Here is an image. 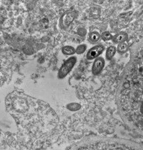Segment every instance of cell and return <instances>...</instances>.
Masks as SVG:
<instances>
[{
	"label": "cell",
	"mask_w": 143,
	"mask_h": 150,
	"mask_svg": "<svg viewBox=\"0 0 143 150\" xmlns=\"http://www.w3.org/2000/svg\"><path fill=\"white\" fill-rule=\"evenodd\" d=\"M76 62V57H71L68 59L64 63L62 64L61 68H60L58 72V76L59 78H63L66 76L71 71L72 68L74 67V64Z\"/></svg>",
	"instance_id": "obj_1"
},
{
	"label": "cell",
	"mask_w": 143,
	"mask_h": 150,
	"mask_svg": "<svg viewBox=\"0 0 143 150\" xmlns=\"http://www.w3.org/2000/svg\"><path fill=\"white\" fill-rule=\"evenodd\" d=\"M104 46L101 44H99L94 46L91 49L89 50V51L87 53V58L88 60H92L96 58V57L100 55L101 52L103 51Z\"/></svg>",
	"instance_id": "obj_2"
},
{
	"label": "cell",
	"mask_w": 143,
	"mask_h": 150,
	"mask_svg": "<svg viewBox=\"0 0 143 150\" xmlns=\"http://www.w3.org/2000/svg\"><path fill=\"white\" fill-rule=\"evenodd\" d=\"M105 61L103 58H96L94 62L93 66H92V72L94 74H98L100 73L101 70L104 66Z\"/></svg>",
	"instance_id": "obj_3"
},
{
	"label": "cell",
	"mask_w": 143,
	"mask_h": 150,
	"mask_svg": "<svg viewBox=\"0 0 143 150\" xmlns=\"http://www.w3.org/2000/svg\"><path fill=\"white\" fill-rule=\"evenodd\" d=\"M128 35L126 33H123V32H121V33H119L118 34H117L113 38V40L115 42H118V43H122L124 41L127 39Z\"/></svg>",
	"instance_id": "obj_4"
},
{
	"label": "cell",
	"mask_w": 143,
	"mask_h": 150,
	"mask_svg": "<svg viewBox=\"0 0 143 150\" xmlns=\"http://www.w3.org/2000/svg\"><path fill=\"white\" fill-rule=\"evenodd\" d=\"M116 52V48L114 46H111L107 48L106 52V58L107 59H111Z\"/></svg>",
	"instance_id": "obj_5"
},
{
	"label": "cell",
	"mask_w": 143,
	"mask_h": 150,
	"mask_svg": "<svg viewBox=\"0 0 143 150\" xmlns=\"http://www.w3.org/2000/svg\"><path fill=\"white\" fill-rule=\"evenodd\" d=\"M67 15V17H65V16H63V23H64V25H68V24H70L72 21V20L74 19V13H68L66 14Z\"/></svg>",
	"instance_id": "obj_6"
},
{
	"label": "cell",
	"mask_w": 143,
	"mask_h": 150,
	"mask_svg": "<svg viewBox=\"0 0 143 150\" xmlns=\"http://www.w3.org/2000/svg\"><path fill=\"white\" fill-rule=\"evenodd\" d=\"M62 51L64 54H66V55H70V54H73L74 52H76V50L71 46H66L62 48Z\"/></svg>",
	"instance_id": "obj_7"
},
{
	"label": "cell",
	"mask_w": 143,
	"mask_h": 150,
	"mask_svg": "<svg viewBox=\"0 0 143 150\" xmlns=\"http://www.w3.org/2000/svg\"><path fill=\"white\" fill-rule=\"evenodd\" d=\"M90 40L92 42H97L98 40H100V35L98 32H92L90 34Z\"/></svg>",
	"instance_id": "obj_8"
},
{
	"label": "cell",
	"mask_w": 143,
	"mask_h": 150,
	"mask_svg": "<svg viewBox=\"0 0 143 150\" xmlns=\"http://www.w3.org/2000/svg\"><path fill=\"white\" fill-rule=\"evenodd\" d=\"M128 49V46L127 44L125 42H122V43H120L117 46V50L119 52H121V53H123V52H125Z\"/></svg>",
	"instance_id": "obj_9"
},
{
	"label": "cell",
	"mask_w": 143,
	"mask_h": 150,
	"mask_svg": "<svg viewBox=\"0 0 143 150\" xmlns=\"http://www.w3.org/2000/svg\"><path fill=\"white\" fill-rule=\"evenodd\" d=\"M101 38L104 40H109L113 38L111 34L109 32H108V31L103 32V33L101 34Z\"/></svg>",
	"instance_id": "obj_10"
},
{
	"label": "cell",
	"mask_w": 143,
	"mask_h": 150,
	"mask_svg": "<svg viewBox=\"0 0 143 150\" xmlns=\"http://www.w3.org/2000/svg\"><path fill=\"white\" fill-rule=\"evenodd\" d=\"M86 48V45H84V44H81V45L78 46V48H76V52H77L78 54H82V53H83L84 51H85Z\"/></svg>",
	"instance_id": "obj_11"
}]
</instances>
